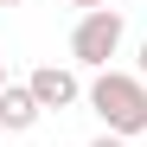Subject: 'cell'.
Instances as JSON below:
<instances>
[{"label":"cell","instance_id":"cell-5","mask_svg":"<svg viewBox=\"0 0 147 147\" xmlns=\"http://www.w3.org/2000/svg\"><path fill=\"white\" fill-rule=\"evenodd\" d=\"M90 147H128V141H121V134H96Z\"/></svg>","mask_w":147,"mask_h":147},{"label":"cell","instance_id":"cell-7","mask_svg":"<svg viewBox=\"0 0 147 147\" xmlns=\"http://www.w3.org/2000/svg\"><path fill=\"white\" fill-rule=\"evenodd\" d=\"M141 77H147V38H141Z\"/></svg>","mask_w":147,"mask_h":147},{"label":"cell","instance_id":"cell-9","mask_svg":"<svg viewBox=\"0 0 147 147\" xmlns=\"http://www.w3.org/2000/svg\"><path fill=\"white\" fill-rule=\"evenodd\" d=\"M0 7H26V0H0Z\"/></svg>","mask_w":147,"mask_h":147},{"label":"cell","instance_id":"cell-8","mask_svg":"<svg viewBox=\"0 0 147 147\" xmlns=\"http://www.w3.org/2000/svg\"><path fill=\"white\" fill-rule=\"evenodd\" d=\"M0 90H7V58H0Z\"/></svg>","mask_w":147,"mask_h":147},{"label":"cell","instance_id":"cell-1","mask_svg":"<svg viewBox=\"0 0 147 147\" xmlns=\"http://www.w3.org/2000/svg\"><path fill=\"white\" fill-rule=\"evenodd\" d=\"M83 102L102 121V134H121V141L147 134V77L141 70H96L90 90H83Z\"/></svg>","mask_w":147,"mask_h":147},{"label":"cell","instance_id":"cell-3","mask_svg":"<svg viewBox=\"0 0 147 147\" xmlns=\"http://www.w3.org/2000/svg\"><path fill=\"white\" fill-rule=\"evenodd\" d=\"M26 90L38 96V109H58V115H64V109L83 102L90 83H77V70H70V64H38L32 77H26Z\"/></svg>","mask_w":147,"mask_h":147},{"label":"cell","instance_id":"cell-6","mask_svg":"<svg viewBox=\"0 0 147 147\" xmlns=\"http://www.w3.org/2000/svg\"><path fill=\"white\" fill-rule=\"evenodd\" d=\"M70 7H83V13H102V7H109V0H70Z\"/></svg>","mask_w":147,"mask_h":147},{"label":"cell","instance_id":"cell-4","mask_svg":"<svg viewBox=\"0 0 147 147\" xmlns=\"http://www.w3.org/2000/svg\"><path fill=\"white\" fill-rule=\"evenodd\" d=\"M38 96L26 90V83H7V90H0V128H7V134H32L38 128Z\"/></svg>","mask_w":147,"mask_h":147},{"label":"cell","instance_id":"cell-2","mask_svg":"<svg viewBox=\"0 0 147 147\" xmlns=\"http://www.w3.org/2000/svg\"><path fill=\"white\" fill-rule=\"evenodd\" d=\"M121 38H128V19H121V7L83 13L77 26H70V58H77L83 70H109V58L121 51Z\"/></svg>","mask_w":147,"mask_h":147}]
</instances>
